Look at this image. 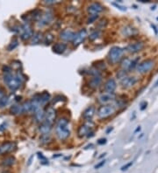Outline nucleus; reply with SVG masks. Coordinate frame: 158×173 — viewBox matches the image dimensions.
I'll return each instance as SVG.
<instances>
[{
    "instance_id": "1",
    "label": "nucleus",
    "mask_w": 158,
    "mask_h": 173,
    "mask_svg": "<svg viewBox=\"0 0 158 173\" xmlns=\"http://www.w3.org/2000/svg\"><path fill=\"white\" fill-rule=\"evenodd\" d=\"M24 80H25V77L20 72L17 74H13L9 73L4 75V81L6 82V84L11 90H16L20 88Z\"/></svg>"
},
{
    "instance_id": "2",
    "label": "nucleus",
    "mask_w": 158,
    "mask_h": 173,
    "mask_svg": "<svg viewBox=\"0 0 158 173\" xmlns=\"http://www.w3.org/2000/svg\"><path fill=\"white\" fill-rule=\"evenodd\" d=\"M55 132L60 140H66L70 135L69 121L66 118H61L58 121L55 127Z\"/></svg>"
},
{
    "instance_id": "3",
    "label": "nucleus",
    "mask_w": 158,
    "mask_h": 173,
    "mask_svg": "<svg viewBox=\"0 0 158 173\" xmlns=\"http://www.w3.org/2000/svg\"><path fill=\"white\" fill-rule=\"evenodd\" d=\"M155 66V61L152 59H147L138 63L136 70L140 74H147L153 70Z\"/></svg>"
},
{
    "instance_id": "4",
    "label": "nucleus",
    "mask_w": 158,
    "mask_h": 173,
    "mask_svg": "<svg viewBox=\"0 0 158 173\" xmlns=\"http://www.w3.org/2000/svg\"><path fill=\"white\" fill-rule=\"evenodd\" d=\"M124 49L119 47H113L108 53V60L112 64L118 63L123 57Z\"/></svg>"
},
{
    "instance_id": "5",
    "label": "nucleus",
    "mask_w": 158,
    "mask_h": 173,
    "mask_svg": "<svg viewBox=\"0 0 158 173\" xmlns=\"http://www.w3.org/2000/svg\"><path fill=\"white\" fill-rule=\"evenodd\" d=\"M116 111V107L114 105L112 104H105L101 106L98 109V116L100 119H105L107 118L111 115H112Z\"/></svg>"
},
{
    "instance_id": "6",
    "label": "nucleus",
    "mask_w": 158,
    "mask_h": 173,
    "mask_svg": "<svg viewBox=\"0 0 158 173\" xmlns=\"http://www.w3.org/2000/svg\"><path fill=\"white\" fill-rule=\"evenodd\" d=\"M145 47V43L143 41H135V42H132L130 43L126 47V50L127 53H132V54H134V53H137L140 51L143 50Z\"/></svg>"
},
{
    "instance_id": "7",
    "label": "nucleus",
    "mask_w": 158,
    "mask_h": 173,
    "mask_svg": "<svg viewBox=\"0 0 158 173\" xmlns=\"http://www.w3.org/2000/svg\"><path fill=\"white\" fill-rule=\"evenodd\" d=\"M93 126H94V123L91 121H87L85 123H84L78 128V130H77L78 136L79 137L87 136V135L91 131V129L93 128Z\"/></svg>"
},
{
    "instance_id": "8",
    "label": "nucleus",
    "mask_w": 158,
    "mask_h": 173,
    "mask_svg": "<svg viewBox=\"0 0 158 173\" xmlns=\"http://www.w3.org/2000/svg\"><path fill=\"white\" fill-rule=\"evenodd\" d=\"M138 82V79L135 76H126L120 80V85L123 88L128 89L136 85Z\"/></svg>"
},
{
    "instance_id": "9",
    "label": "nucleus",
    "mask_w": 158,
    "mask_h": 173,
    "mask_svg": "<svg viewBox=\"0 0 158 173\" xmlns=\"http://www.w3.org/2000/svg\"><path fill=\"white\" fill-rule=\"evenodd\" d=\"M139 33V31L137 28H135L134 26H131V25H126L124 26L121 28V34L123 37L125 38H131L133 36H135L136 34Z\"/></svg>"
},
{
    "instance_id": "10",
    "label": "nucleus",
    "mask_w": 158,
    "mask_h": 173,
    "mask_svg": "<svg viewBox=\"0 0 158 173\" xmlns=\"http://www.w3.org/2000/svg\"><path fill=\"white\" fill-rule=\"evenodd\" d=\"M87 36H88V33H87L86 29H84V28H83V29H81L79 32H77V33L75 34L74 40H73V41H72L74 47H77V46H79L80 44H82V43L84 41V40H85V38H86Z\"/></svg>"
},
{
    "instance_id": "11",
    "label": "nucleus",
    "mask_w": 158,
    "mask_h": 173,
    "mask_svg": "<svg viewBox=\"0 0 158 173\" xmlns=\"http://www.w3.org/2000/svg\"><path fill=\"white\" fill-rule=\"evenodd\" d=\"M20 31H21L20 38H21L22 40H27L30 38H32L33 35H34V32H33L31 26L27 23H25L20 27Z\"/></svg>"
},
{
    "instance_id": "12",
    "label": "nucleus",
    "mask_w": 158,
    "mask_h": 173,
    "mask_svg": "<svg viewBox=\"0 0 158 173\" xmlns=\"http://www.w3.org/2000/svg\"><path fill=\"white\" fill-rule=\"evenodd\" d=\"M104 10H105L104 6L99 3H92L89 5L87 7V11L91 15H98Z\"/></svg>"
},
{
    "instance_id": "13",
    "label": "nucleus",
    "mask_w": 158,
    "mask_h": 173,
    "mask_svg": "<svg viewBox=\"0 0 158 173\" xmlns=\"http://www.w3.org/2000/svg\"><path fill=\"white\" fill-rule=\"evenodd\" d=\"M55 117H56V111L54 108L52 107H49L47 111L45 112V116H44V119L45 121L44 122H48L49 124H53L55 120Z\"/></svg>"
},
{
    "instance_id": "14",
    "label": "nucleus",
    "mask_w": 158,
    "mask_h": 173,
    "mask_svg": "<svg viewBox=\"0 0 158 173\" xmlns=\"http://www.w3.org/2000/svg\"><path fill=\"white\" fill-rule=\"evenodd\" d=\"M33 100H34L36 102H38V104L41 106V105L46 104L48 101H49V100H50V94H49V93H48V92L45 91V92H43L41 94H39L37 95H35L33 98Z\"/></svg>"
},
{
    "instance_id": "15",
    "label": "nucleus",
    "mask_w": 158,
    "mask_h": 173,
    "mask_svg": "<svg viewBox=\"0 0 158 173\" xmlns=\"http://www.w3.org/2000/svg\"><path fill=\"white\" fill-rule=\"evenodd\" d=\"M115 99H116V95L114 93H105L99 95L98 101L102 104H106L108 102L115 101Z\"/></svg>"
},
{
    "instance_id": "16",
    "label": "nucleus",
    "mask_w": 158,
    "mask_h": 173,
    "mask_svg": "<svg viewBox=\"0 0 158 173\" xmlns=\"http://www.w3.org/2000/svg\"><path fill=\"white\" fill-rule=\"evenodd\" d=\"M53 19V13L51 12H46L44 14H42L41 19L38 21L39 26H45L48 25Z\"/></svg>"
},
{
    "instance_id": "17",
    "label": "nucleus",
    "mask_w": 158,
    "mask_h": 173,
    "mask_svg": "<svg viewBox=\"0 0 158 173\" xmlns=\"http://www.w3.org/2000/svg\"><path fill=\"white\" fill-rule=\"evenodd\" d=\"M15 147H16V144L15 142H7L3 143L2 145H0V155L7 154L13 151Z\"/></svg>"
},
{
    "instance_id": "18",
    "label": "nucleus",
    "mask_w": 158,
    "mask_h": 173,
    "mask_svg": "<svg viewBox=\"0 0 158 173\" xmlns=\"http://www.w3.org/2000/svg\"><path fill=\"white\" fill-rule=\"evenodd\" d=\"M75 33L70 29H65L62 30L60 33V39H62L64 41H73L75 37Z\"/></svg>"
},
{
    "instance_id": "19",
    "label": "nucleus",
    "mask_w": 158,
    "mask_h": 173,
    "mask_svg": "<svg viewBox=\"0 0 158 173\" xmlns=\"http://www.w3.org/2000/svg\"><path fill=\"white\" fill-rule=\"evenodd\" d=\"M117 88V82L114 79H109L105 84V90L106 93H114Z\"/></svg>"
},
{
    "instance_id": "20",
    "label": "nucleus",
    "mask_w": 158,
    "mask_h": 173,
    "mask_svg": "<svg viewBox=\"0 0 158 173\" xmlns=\"http://www.w3.org/2000/svg\"><path fill=\"white\" fill-rule=\"evenodd\" d=\"M96 113V108L93 106H90L88 107L83 113V117L84 119H85L86 121H91L92 117L94 116Z\"/></svg>"
},
{
    "instance_id": "21",
    "label": "nucleus",
    "mask_w": 158,
    "mask_h": 173,
    "mask_svg": "<svg viewBox=\"0 0 158 173\" xmlns=\"http://www.w3.org/2000/svg\"><path fill=\"white\" fill-rule=\"evenodd\" d=\"M66 49H67V45L62 42H57L53 46V51L57 54L63 53L66 51Z\"/></svg>"
},
{
    "instance_id": "22",
    "label": "nucleus",
    "mask_w": 158,
    "mask_h": 173,
    "mask_svg": "<svg viewBox=\"0 0 158 173\" xmlns=\"http://www.w3.org/2000/svg\"><path fill=\"white\" fill-rule=\"evenodd\" d=\"M101 81H102V77H101V75L92 76V78L90 80L88 85H89V87L91 88H97L100 85Z\"/></svg>"
},
{
    "instance_id": "23",
    "label": "nucleus",
    "mask_w": 158,
    "mask_h": 173,
    "mask_svg": "<svg viewBox=\"0 0 158 173\" xmlns=\"http://www.w3.org/2000/svg\"><path fill=\"white\" fill-rule=\"evenodd\" d=\"M51 129H52L51 124H49L47 122H43L39 127V131L41 132V135H48V134H49Z\"/></svg>"
},
{
    "instance_id": "24",
    "label": "nucleus",
    "mask_w": 158,
    "mask_h": 173,
    "mask_svg": "<svg viewBox=\"0 0 158 173\" xmlns=\"http://www.w3.org/2000/svg\"><path fill=\"white\" fill-rule=\"evenodd\" d=\"M34 119L37 122H41L43 121L44 116H45V112L41 108H39L36 111L34 112Z\"/></svg>"
},
{
    "instance_id": "25",
    "label": "nucleus",
    "mask_w": 158,
    "mask_h": 173,
    "mask_svg": "<svg viewBox=\"0 0 158 173\" xmlns=\"http://www.w3.org/2000/svg\"><path fill=\"white\" fill-rule=\"evenodd\" d=\"M43 39V35L41 32H37V33H34V35H33V39H32V45H37V44H40L41 41Z\"/></svg>"
},
{
    "instance_id": "26",
    "label": "nucleus",
    "mask_w": 158,
    "mask_h": 173,
    "mask_svg": "<svg viewBox=\"0 0 158 173\" xmlns=\"http://www.w3.org/2000/svg\"><path fill=\"white\" fill-rule=\"evenodd\" d=\"M42 41H43V43H44L46 46H49V45H50L51 43H53V41H54V35H53L51 33H47L43 36Z\"/></svg>"
},
{
    "instance_id": "27",
    "label": "nucleus",
    "mask_w": 158,
    "mask_h": 173,
    "mask_svg": "<svg viewBox=\"0 0 158 173\" xmlns=\"http://www.w3.org/2000/svg\"><path fill=\"white\" fill-rule=\"evenodd\" d=\"M10 111L12 114L13 115H20L21 113H23V108H22V105H18V104H15V105H13L10 108Z\"/></svg>"
},
{
    "instance_id": "28",
    "label": "nucleus",
    "mask_w": 158,
    "mask_h": 173,
    "mask_svg": "<svg viewBox=\"0 0 158 173\" xmlns=\"http://www.w3.org/2000/svg\"><path fill=\"white\" fill-rule=\"evenodd\" d=\"M131 63H132V60L129 58H125L122 62H121V67L123 70H126L127 72H129L130 67H131Z\"/></svg>"
},
{
    "instance_id": "29",
    "label": "nucleus",
    "mask_w": 158,
    "mask_h": 173,
    "mask_svg": "<svg viewBox=\"0 0 158 173\" xmlns=\"http://www.w3.org/2000/svg\"><path fill=\"white\" fill-rule=\"evenodd\" d=\"M22 108H23V113H30V112H33V102H32V101H26V102L22 105Z\"/></svg>"
},
{
    "instance_id": "30",
    "label": "nucleus",
    "mask_w": 158,
    "mask_h": 173,
    "mask_svg": "<svg viewBox=\"0 0 158 173\" xmlns=\"http://www.w3.org/2000/svg\"><path fill=\"white\" fill-rule=\"evenodd\" d=\"M31 17H32V19H33L34 20H35V21H39V20L41 19V17H42V13H41V11H40V10L36 9V10H34V11H33V12H32V15H31Z\"/></svg>"
},
{
    "instance_id": "31",
    "label": "nucleus",
    "mask_w": 158,
    "mask_h": 173,
    "mask_svg": "<svg viewBox=\"0 0 158 173\" xmlns=\"http://www.w3.org/2000/svg\"><path fill=\"white\" fill-rule=\"evenodd\" d=\"M15 163V157L14 156H8L3 161V165L4 166H12Z\"/></svg>"
},
{
    "instance_id": "32",
    "label": "nucleus",
    "mask_w": 158,
    "mask_h": 173,
    "mask_svg": "<svg viewBox=\"0 0 158 173\" xmlns=\"http://www.w3.org/2000/svg\"><path fill=\"white\" fill-rule=\"evenodd\" d=\"M100 36H101V32L98 31V30H95L94 32H92V33L90 34L89 39H90L91 40H95L98 39Z\"/></svg>"
},
{
    "instance_id": "33",
    "label": "nucleus",
    "mask_w": 158,
    "mask_h": 173,
    "mask_svg": "<svg viewBox=\"0 0 158 173\" xmlns=\"http://www.w3.org/2000/svg\"><path fill=\"white\" fill-rule=\"evenodd\" d=\"M50 140H51V137H50L49 134H48V135H41V137L40 139V141H41V142L42 144H46V143L49 142Z\"/></svg>"
},
{
    "instance_id": "34",
    "label": "nucleus",
    "mask_w": 158,
    "mask_h": 173,
    "mask_svg": "<svg viewBox=\"0 0 158 173\" xmlns=\"http://www.w3.org/2000/svg\"><path fill=\"white\" fill-rule=\"evenodd\" d=\"M8 101H9V98H8V96L5 95L3 98L0 99V108H4V107H6V106L8 104Z\"/></svg>"
},
{
    "instance_id": "35",
    "label": "nucleus",
    "mask_w": 158,
    "mask_h": 173,
    "mask_svg": "<svg viewBox=\"0 0 158 173\" xmlns=\"http://www.w3.org/2000/svg\"><path fill=\"white\" fill-rule=\"evenodd\" d=\"M106 25H107V19H101V20L98 23V31H99V30H101V29L105 28Z\"/></svg>"
},
{
    "instance_id": "36",
    "label": "nucleus",
    "mask_w": 158,
    "mask_h": 173,
    "mask_svg": "<svg viewBox=\"0 0 158 173\" xmlns=\"http://www.w3.org/2000/svg\"><path fill=\"white\" fill-rule=\"evenodd\" d=\"M18 46H19V41H18L17 40H15L12 41V43L8 46L7 50H8V51H13V50H14Z\"/></svg>"
},
{
    "instance_id": "37",
    "label": "nucleus",
    "mask_w": 158,
    "mask_h": 173,
    "mask_svg": "<svg viewBox=\"0 0 158 173\" xmlns=\"http://www.w3.org/2000/svg\"><path fill=\"white\" fill-rule=\"evenodd\" d=\"M126 74H127V71L121 69V70H119V71L117 73V78H119V80H121V79H123L124 77L127 76Z\"/></svg>"
},
{
    "instance_id": "38",
    "label": "nucleus",
    "mask_w": 158,
    "mask_h": 173,
    "mask_svg": "<svg viewBox=\"0 0 158 173\" xmlns=\"http://www.w3.org/2000/svg\"><path fill=\"white\" fill-rule=\"evenodd\" d=\"M98 19V15H90V18H89L88 20H87V23H88V24H92V23H94Z\"/></svg>"
},
{
    "instance_id": "39",
    "label": "nucleus",
    "mask_w": 158,
    "mask_h": 173,
    "mask_svg": "<svg viewBox=\"0 0 158 173\" xmlns=\"http://www.w3.org/2000/svg\"><path fill=\"white\" fill-rule=\"evenodd\" d=\"M38 156H39V158L41 159V162L42 164H48V159H47L41 153H38Z\"/></svg>"
},
{
    "instance_id": "40",
    "label": "nucleus",
    "mask_w": 158,
    "mask_h": 173,
    "mask_svg": "<svg viewBox=\"0 0 158 173\" xmlns=\"http://www.w3.org/2000/svg\"><path fill=\"white\" fill-rule=\"evenodd\" d=\"M97 68L100 69V70H105L106 68V66H105V63L104 61H98V64H97Z\"/></svg>"
},
{
    "instance_id": "41",
    "label": "nucleus",
    "mask_w": 158,
    "mask_h": 173,
    "mask_svg": "<svg viewBox=\"0 0 158 173\" xmlns=\"http://www.w3.org/2000/svg\"><path fill=\"white\" fill-rule=\"evenodd\" d=\"M112 6H114L115 7H117L118 9H119V10L122 11V12H126V6H121L118 5L117 3H112Z\"/></svg>"
},
{
    "instance_id": "42",
    "label": "nucleus",
    "mask_w": 158,
    "mask_h": 173,
    "mask_svg": "<svg viewBox=\"0 0 158 173\" xmlns=\"http://www.w3.org/2000/svg\"><path fill=\"white\" fill-rule=\"evenodd\" d=\"M132 165H133V162H130V163L125 164L124 166H122V167H121V170H128V168L131 167Z\"/></svg>"
},
{
    "instance_id": "43",
    "label": "nucleus",
    "mask_w": 158,
    "mask_h": 173,
    "mask_svg": "<svg viewBox=\"0 0 158 173\" xmlns=\"http://www.w3.org/2000/svg\"><path fill=\"white\" fill-rule=\"evenodd\" d=\"M147 101H143V102L140 104V111H143V110H145V109L147 108Z\"/></svg>"
},
{
    "instance_id": "44",
    "label": "nucleus",
    "mask_w": 158,
    "mask_h": 173,
    "mask_svg": "<svg viewBox=\"0 0 158 173\" xmlns=\"http://www.w3.org/2000/svg\"><path fill=\"white\" fill-rule=\"evenodd\" d=\"M3 71H4L6 74H9V73H11L12 68H11L9 66H4V67H3Z\"/></svg>"
},
{
    "instance_id": "45",
    "label": "nucleus",
    "mask_w": 158,
    "mask_h": 173,
    "mask_svg": "<svg viewBox=\"0 0 158 173\" xmlns=\"http://www.w3.org/2000/svg\"><path fill=\"white\" fill-rule=\"evenodd\" d=\"M105 163V160H104V161H101V162H99L98 164H96V165H95V169L97 170V169H99V168H101V167H102V166H103Z\"/></svg>"
},
{
    "instance_id": "46",
    "label": "nucleus",
    "mask_w": 158,
    "mask_h": 173,
    "mask_svg": "<svg viewBox=\"0 0 158 173\" xmlns=\"http://www.w3.org/2000/svg\"><path fill=\"white\" fill-rule=\"evenodd\" d=\"M98 143L100 144V145H103V144H105L106 143V139L105 138H102V139H99L98 141Z\"/></svg>"
},
{
    "instance_id": "47",
    "label": "nucleus",
    "mask_w": 158,
    "mask_h": 173,
    "mask_svg": "<svg viewBox=\"0 0 158 173\" xmlns=\"http://www.w3.org/2000/svg\"><path fill=\"white\" fill-rule=\"evenodd\" d=\"M5 95H6V94H5V92H4V90H3V89H0V99L3 98Z\"/></svg>"
},
{
    "instance_id": "48",
    "label": "nucleus",
    "mask_w": 158,
    "mask_h": 173,
    "mask_svg": "<svg viewBox=\"0 0 158 173\" xmlns=\"http://www.w3.org/2000/svg\"><path fill=\"white\" fill-rule=\"evenodd\" d=\"M150 26H151V27H152V28H154V33L157 34V33H158V31H157V29H156V26H155L154 25H152V24H151Z\"/></svg>"
},
{
    "instance_id": "49",
    "label": "nucleus",
    "mask_w": 158,
    "mask_h": 173,
    "mask_svg": "<svg viewBox=\"0 0 158 173\" xmlns=\"http://www.w3.org/2000/svg\"><path fill=\"white\" fill-rule=\"evenodd\" d=\"M45 3L48 4V5H49V4H55V2L54 1V0H48V1H45Z\"/></svg>"
},
{
    "instance_id": "50",
    "label": "nucleus",
    "mask_w": 158,
    "mask_h": 173,
    "mask_svg": "<svg viewBox=\"0 0 158 173\" xmlns=\"http://www.w3.org/2000/svg\"><path fill=\"white\" fill-rule=\"evenodd\" d=\"M112 129H113V128H112V127H110V128H108V129H107V130H106V134H109V133H110V132H111Z\"/></svg>"
},
{
    "instance_id": "51",
    "label": "nucleus",
    "mask_w": 158,
    "mask_h": 173,
    "mask_svg": "<svg viewBox=\"0 0 158 173\" xmlns=\"http://www.w3.org/2000/svg\"><path fill=\"white\" fill-rule=\"evenodd\" d=\"M158 87V80L155 81V83H154V88H157Z\"/></svg>"
},
{
    "instance_id": "52",
    "label": "nucleus",
    "mask_w": 158,
    "mask_h": 173,
    "mask_svg": "<svg viewBox=\"0 0 158 173\" xmlns=\"http://www.w3.org/2000/svg\"><path fill=\"white\" fill-rule=\"evenodd\" d=\"M140 127H138V128L136 129V130L134 131V133H136L137 131H140Z\"/></svg>"
},
{
    "instance_id": "53",
    "label": "nucleus",
    "mask_w": 158,
    "mask_h": 173,
    "mask_svg": "<svg viewBox=\"0 0 158 173\" xmlns=\"http://www.w3.org/2000/svg\"><path fill=\"white\" fill-rule=\"evenodd\" d=\"M155 7H156L155 6H152V7H151V10H152V11H154V10L155 9Z\"/></svg>"
}]
</instances>
